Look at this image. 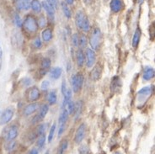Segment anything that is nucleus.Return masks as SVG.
<instances>
[{"instance_id":"nucleus-1","label":"nucleus","mask_w":155,"mask_h":154,"mask_svg":"<svg viewBox=\"0 0 155 154\" xmlns=\"http://www.w3.org/2000/svg\"><path fill=\"white\" fill-rule=\"evenodd\" d=\"M101 41H102V35H101V30L99 28H94L89 40L90 46L94 50H98L100 48Z\"/></svg>"},{"instance_id":"nucleus-2","label":"nucleus","mask_w":155,"mask_h":154,"mask_svg":"<svg viewBox=\"0 0 155 154\" xmlns=\"http://www.w3.org/2000/svg\"><path fill=\"white\" fill-rule=\"evenodd\" d=\"M24 29L27 31L28 33H35L38 30V24L35 19L32 16H27L25 19L24 20V23L22 24Z\"/></svg>"},{"instance_id":"nucleus-3","label":"nucleus","mask_w":155,"mask_h":154,"mask_svg":"<svg viewBox=\"0 0 155 154\" xmlns=\"http://www.w3.org/2000/svg\"><path fill=\"white\" fill-rule=\"evenodd\" d=\"M68 112L66 108H62V112H61V115L59 117V120H58V123H59V129H58V136L60 137L63 134V132L65 131V128H66V123L68 121Z\"/></svg>"},{"instance_id":"nucleus-4","label":"nucleus","mask_w":155,"mask_h":154,"mask_svg":"<svg viewBox=\"0 0 155 154\" xmlns=\"http://www.w3.org/2000/svg\"><path fill=\"white\" fill-rule=\"evenodd\" d=\"M18 134H19L18 127L15 125H12V126H9L7 128H5L4 131V137L7 142H12L17 137Z\"/></svg>"},{"instance_id":"nucleus-5","label":"nucleus","mask_w":155,"mask_h":154,"mask_svg":"<svg viewBox=\"0 0 155 154\" xmlns=\"http://www.w3.org/2000/svg\"><path fill=\"white\" fill-rule=\"evenodd\" d=\"M84 84V75L81 73H77L72 77V87L74 93L79 92Z\"/></svg>"},{"instance_id":"nucleus-6","label":"nucleus","mask_w":155,"mask_h":154,"mask_svg":"<svg viewBox=\"0 0 155 154\" xmlns=\"http://www.w3.org/2000/svg\"><path fill=\"white\" fill-rule=\"evenodd\" d=\"M49 110V107L47 104H43L42 106L40 108V110H39V113L35 116V117L33 118L32 120V123L35 124L40 122L41 120H43L45 118V116H47V112Z\"/></svg>"},{"instance_id":"nucleus-7","label":"nucleus","mask_w":155,"mask_h":154,"mask_svg":"<svg viewBox=\"0 0 155 154\" xmlns=\"http://www.w3.org/2000/svg\"><path fill=\"white\" fill-rule=\"evenodd\" d=\"M86 133V126L85 124H82L80 125L78 128L77 131H76V134L74 136V142L78 144H79L82 143V141L84 140V136H85Z\"/></svg>"},{"instance_id":"nucleus-8","label":"nucleus","mask_w":155,"mask_h":154,"mask_svg":"<svg viewBox=\"0 0 155 154\" xmlns=\"http://www.w3.org/2000/svg\"><path fill=\"white\" fill-rule=\"evenodd\" d=\"M84 56H85L87 67H89V68L92 67L94 65V62H95V52L92 49H87Z\"/></svg>"},{"instance_id":"nucleus-9","label":"nucleus","mask_w":155,"mask_h":154,"mask_svg":"<svg viewBox=\"0 0 155 154\" xmlns=\"http://www.w3.org/2000/svg\"><path fill=\"white\" fill-rule=\"evenodd\" d=\"M42 6L45 8V10L47 12V15L51 20L54 19L55 15V8L53 5L51 4V0H43L42 1Z\"/></svg>"},{"instance_id":"nucleus-10","label":"nucleus","mask_w":155,"mask_h":154,"mask_svg":"<svg viewBox=\"0 0 155 154\" xmlns=\"http://www.w3.org/2000/svg\"><path fill=\"white\" fill-rule=\"evenodd\" d=\"M40 95H41V92L37 87L34 86V87H31L28 89L27 99L31 102H34V101L39 100Z\"/></svg>"},{"instance_id":"nucleus-11","label":"nucleus","mask_w":155,"mask_h":154,"mask_svg":"<svg viewBox=\"0 0 155 154\" xmlns=\"http://www.w3.org/2000/svg\"><path fill=\"white\" fill-rule=\"evenodd\" d=\"M14 116V110L12 109H7L2 114L0 117V125H4V124L8 123Z\"/></svg>"},{"instance_id":"nucleus-12","label":"nucleus","mask_w":155,"mask_h":154,"mask_svg":"<svg viewBox=\"0 0 155 154\" xmlns=\"http://www.w3.org/2000/svg\"><path fill=\"white\" fill-rule=\"evenodd\" d=\"M39 105L37 103H31V104H28L26 105L25 109H24L23 110V114L24 116H29L32 115V114H34L37 110H38Z\"/></svg>"},{"instance_id":"nucleus-13","label":"nucleus","mask_w":155,"mask_h":154,"mask_svg":"<svg viewBox=\"0 0 155 154\" xmlns=\"http://www.w3.org/2000/svg\"><path fill=\"white\" fill-rule=\"evenodd\" d=\"M110 8L114 13H118L123 8V3L121 0H111L110 3Z\"/></svg>"},{"instance_id":"nucleus-14","label":"nucleus","mask_w":155,"mask_h":154,"mask_svg":"<svg viewBox=\"0 0 155 154\" xmlns=\"http://www.w3.org/2000/svg\"><path fill=\"white\" fill-rule=\"evenodd\" d=\"M86 17L87 16L84 15V13L83 11H78L76 15V17H75V19H76V25L77 26L79 29H82V26H83V24L85 20Z\"/></svg>"},{"instance_id":"nucleus-15","label":"nucleus","mask_w":155,"mask_h":154,"mask_svg":"<svg viewBox=\"0 0 155 154\" xmlns=\"http://www.w3.org/2000/svg\"><path fill=\"white\" fill-rule=\"evenodd\" d=\"M153 77H154V69L150 67H145V69L143 71V78L144 80L148 81V80L152 79Z\"/></svg>"},{"instance_id":"nucleus-16","label":"nucleus","mask_w":155,"mask_h":154,"mask_svg":"<svg viewBox=\"0 0 155 154\" xmlns=\"http://www.w3.org/2000/svg\"><path fill=\"white\" fill-rule=\"evenodd\" d=\"M141 35H142V32H141L140 28H137L135 33L133 35V37H132V46H133V48H137L138 46L140 39H141Z\"/></svg>"},{"instance_id":"nucleus-17","label":"nucleus","mask_w":155,"mask_h":154,"mask_svg":"<svg viewBox=\"0 0 155 154\" xmlns=\"http://www.w3.org/2000/svg\"><path fill=\"white\" fill-rule=\"evenodd\" d=\"M101 72H102V68H101V66H95V67L91 72V78L93 79L94 81H96V80H98L101 77Z\"/></svg>"},{"instance_id":"nucleus-18","label":"nucleus","mask_w":155,"mask_h":154,"mask_svg":"<svg viewBox=\"0 0 155 154\" xmlns=\"http://www.w3.org/2000/svg\"><path fill=\"white\" fill-rule=\"evenodd\" d=\"M62 73V70L61 67H54L50 71V77L52 78V79H55L57 80L59 77H61Z\"/></svg>"},{"instance_id":"nucleus-19","label":"nucleus","mask_w":155,"mask_h":154,"mask_svg":"<svg viewBox=\"0 0 155 154\" xmlns=\"http://www.w3.org/2000/svg\"><path fill=\"white\" fill-rule=\"evenodd\" d=\"M51 67V60L49 58H43L42 62H41V72H42V75L47 73L48 69Z\"/></svg>"},{"instance_id":"nucleus-20","label":"nucleus","mask_w":155,"mask_h":154,"mask_svg":"<svg viewBox=\"0 0 155 154\" xmlns=\"http://www.w3.org/2000/svg\"><path fill=\"white\" fill-rule=\"evenodd\" d=\"M85 62V56H84V53L83 52L82 49L78 51L77 52V63L78 66L79 67H81L84 65V63Z\"/></svg>"},{"instance_id":"nucleus-21","label":"nucleus","mask_w":155,"mask_h":154,"mask_svg":"<svg viewBox=\"0 0 155 154\" xmlns=\"http://www.w3.org/2000/svg\"><path fill=\"white\" fill-rule=\"evenodd\" d=\"M82 107H83V102L82 101H77L75 104H74V113L75 115V117L76 119H78L79 116L81 115L82 113Z\"/></svg>"},{"instance_id":"nucleus-22","label":"nucleus","mask_w":155,"mask_h":154,"mask_svg":"<svg viewBox=\"0 0 155 154\" xmlns=\"http://www.w3.org/2000/svg\"><path fill=\"white\" fill-rule=\"evenodd\" d=\"M68 142L67 140H63L62 141V143H60V145L58 146V152L57 154H64L65 152L68 149Z\"/></svg>"},{"instance_id":"nucleus-23","label":"nucleus","mask_w":155,"mask_h":154,"mask_svg":"<svg viewBox=\"0 0 155 154\" xmlns=\"http://www.w3.org/2000/svg\"><path fill=\"white\" fill-rule=\"evenodd\" d=\"M42 39L44 41H50L52 39V32L51 29H46L42 31Z\"/></svg>"},{"instance_id":"nucleus-24","label":"nucleus","mask_w":155,"mask_h":154,"mask_svg":"<svg viewBox=\"0 0 155 154\" xmlns=\"http://www.w3.org/2000/svg\"><path fill=\"white\" fill-rule=\"evenodd\" d=\"M31 8L35 13H40L41 10V4L38 0H32L31 3Z\"/></svg>"},{"instance_id":"nucleus-25","label":"nucleus","mask_w":155,"mask_h":154,"mask_svg":"<svg viewBox=\"0 0 155 154\" xmlns=\"http://www.w3.org/2000/svg\"><path fill=\"white\" fill-rule=\"evenodd\" d=\"M120 78H119V77L116 76V77H113L112 81H111V90L115 92V91H116L117 89H118V88H120Z\"/></svg>"},{"instance_id":"nucleus-26","label":"nucleus","mask_w":155,"mask_h":154,"mask_svg":"<svg viewBox=\"0 0 155 154\" xmlns=\"http://www.w3.org/2000/svg\"><path fill=\"white\" fill-rule=\"evenodd\" d=\"M47 100H48V103L51 105L54 104L56 102H57V93L54 90L51 91L48 94V98H47Z\"/></svg>"},{"instance_id":"nucleus-27","label":"nucleus","mask_w":155,"mask_h":154,"mask_svg":"<svg viewBox=\"0 0 155 154\" xmlns=\"http://www.w3.org/2000/svg\"><path fill=\"white\" fill-rule=\"evenodd\" d=\"M62 11H63V14H64V15L66 16L68 19H70L71 18V16H72V14H71V10H70V8H68V5L66 4V3H64V2H62Z\"/></svg>"},{"instance_id":"nucleus-28","label":"nucleus","mask_w":155,"mask_h":154,"mask_svg":"<svg viewBox=\"0 0 155 154\" xmlns=\"http://www.w3.org/2000/svg\"><path fill=\"white\" fill-rule=\"evenodd\" d=\"M153 92V86L151 87H145L143 89H142L139 92L137 93L138 95H142V96H146V95H150V93Z\"/></svg>"},{"instance_id":"nucleus-29","label":"nucleus","mask_w":155,"mask_h":154,"mask_svg":"<svg viewBox=\"0 0 155 154\" xmlns=\"http://www.w3.org/2000/svg\"><path fill=\"white\" fill-rule=\"evenodd\" d=\"M45 143H46V135L42 134V135L38 136V138L36 141V145L39 148H42L45 145Z\"/></svg>"},{"instance_id":"nucleus-30","label":"nucleus","mask_w":155,"mask_h":154,"mask_svg":"<svg viewBox=\"0 0 155 154\" xmlns=\"http://www.w3.org/2000/svg\"><path fill=\"white\" fill-rule=\"evenodd\" d=\"M46 130H47V126H46V124H41V125H39L38 126H37V128H36L35 135L38 136L40 135L45 134Z\"/></svg>"},{"instance_id":"nucleus-31","label":"nucleus","mask_w":155,"mask_h":154,"mask_svg":"<svg viewBox=\"0 0 155 154\" xmlns=\"http://www.w3.org/2000/svg\"><path fill=\"white\" fill-rule=\"evenodd\" d=\"M87 42H88V41H87V37H86L85 35H80V37L78 39V46L81 47V49L86 47V46H87Z\"/></svg>"},{"instance_id":"nucleus-32","label":"nucleus","mask_w":155,"mask_h":154,"mask_svg":"<svg viewBox=\"0 0 155 154\" xmlns=\"http://www.w3.org/2000/svg\"><path fill=\"white\" fill-rule=\"evenodd\" d=\"M56 128H57V126L56 124H53L51 126L50 131H49V134H48V143H51L52 141V139L54 137L55 135V131H56Z\"/></svg>"},{"instance_id":"nucleus-33","label":"nucleus","mask_w":155,"mask_h":154,"mask_svg":"<svg viewBox=\"0 0 155 154\" xmlns=\"http://www.w3.org/2000/svg\"><path fill=\"white\" fill-rule=\"evenodd\" d=\"M15 7L17 8V9H19V10L25 9L23 0H15Z\"/></svg>"},{"instance_id":"nucleus-34","label":"nucleus","mask_w":155,"mask_h":154,"mask_svg":"<svg viewBox=\"0 0 155 154\" xmlns=\"http://www.w3.org/2000/svg\"><path fill=\"white\" fill-rule=\"evenodd\" d=\"M89 29H90V24H89V19L86 17L85 20H84V22L83 24V26H82V29L83 31H84V32H88L89 31Z\"/></svg>"},{"instance_id":"nucleus-35","label":"nucleus","mask_w":155,"mask_h":154,"mask_svg":"<svg viewBox=\"0 0 155 154\" xmlns=\"http://www.w3.org/2000/svg\"><path fill=\"white\" fill-rule=\"evenodd\" d=\"M78 34H74L73 36H72V44L74 47H77L78 46Z\"/></svg>"},{"instance_id":"nucleus-36","label":"nucleus","mask_w":155,"mask_h":154,"mask_svg":"<svg viewBox=\"0 0 155 154\" xmlns=\"http://www.w3.org/2000/svg\"><path fill=\"white\" fill-rule=\"evenodd\" d=\"M15 25L18 27H21L22 26V20H21V18H20V16L18 14L15 15Z\"/></svg>"},{"instance_id":"nucleus-37","label":"nucleus","mask_w":155,"mask_h":154,"mask_svg":"<svg viewBox=\"0 0 155 154\" xmlns=\"http://www.w3.org/2000/svg\"><path fill=\"white\" fill-rule=\"evenodd\" d=\"M33 46H34L35 48H37V49L41 46V39L39 38V37H36V38L34 40V41H33Z\"/></svg>"},{"instance_id":"nucleus-38","label":"nucleus","mask_w":155,"mask_h":154,"mask_svg":"<svg viewBox=\"0 0 155 154\" xmlns=\"http://www.w3.org/2000/svg\"><path fill=\"white\" fill-rule=\"evenodd\" d=\"M37 24H38V26H40V27H45L46 26V25H47V21H46V19L44 18V17H41L40 18V19H39V21L37 22Z\"/></svg>"},{"instance_id":"nucleus-39","label":"nucleus","mask_w":155,"mask_h":154,"mask_svg":"<svg viewBox=\"0 0 155 154\" xmlns=\"http://www.w3.org/2000/svg\"><path fill=\"white\" fill-rule=\"evenodd\" d=\"M89 151L88 146H82L79 149V152L78 154H89Z\"/></svg>"},{"instance_id":"nucleus-40","label":"nucleus","mask_w":155,"mask_h":154,"mask_svg":"<svg viewBox=\"0 0 155 154\" xmlns=\"http://www.w3.org/2000/svg\"><path fill=\"white\" fill-rule=\"evenodd\" d=\"M48 87H49V81L45 80V81H43L41 83V89L42 90H47L48 89Z\"/></svg>"},{"instance_id":"nucleus-41","label":"nucleus","mask_w":155,"mask_h":154,"mask_svg":"<svg viewBox=\"0 0 155 154\" xmlns=\"http://www.w3.org/2000/svg\"><path fill=\"white\" fill-rule=\"evenodd\" d=\"M24 4H25V10H27L29 8H31V0H23Z\"/></svg>"},{"instance_id":"nucleus-42","label":"nucleus","mask_w":155,"mask_h":154,"mask_svg":"<svg viewBox=\"0 0 155 154\" xmlns=\"http://www.w3.org/2000/svg\"><path fill=\"white\" fill-rule=\"evenodd\" d=\"M61 89H62V94L64 95V94H65V93H66L67 89H68V88H67V84H66V82H65V80H63V82H62V88H61Z\"/></svg>"},{"instance_id":"nucleus-43","label":"nucleus","mask_w":155,"mask_h":154,"mask_svg":"<svg viewBox=\"0 0 155 154\" xmlns=\"http://www.w3.org/2000/svg\"><path fill=\"white\" fill-rule=\"evenodd\" d=\"M51 4H52V5H53L54 8H58V0H51Z\"/></svg>"},{"instance_id":"nucleus-44","label":"nucleus","mask_w":155,"mask_h":154,"mask_svg":"<svg viewBox=\"0 0 155 154\" xmlns=\"http://www.w3.org/2000/svg\"><path fill=\"white\" fill-rule=\"evenodd\" d=\"M29 154H39L38 149H36V148H32V149L29 152Z\"/></svg>"},{"instance_id":"nucleus-45","label":"nucleus","mask_w":155,"mask_h":154,"mask_svg":"<svg viewBox=\"0 0 155 154\" xmlns=\"http://www.w3.org/2000/svg\"><path fill=\"white\" fill-rule=\"evenodd\" d=\"M66 1V4H68V5H70V4H74V0H65Z\"/></svg>"},{"instance_id":"nucleus-46","label":"nucleus","mask_w":155,"mask_h":154,"mask_svg":"<svg viewBox=\"0 0 155 154\" xmlns=\"http://www.w3.org/2000/svg\"><path fill=\"white\" fill-rule=\"evenodd\" d=\"M2 56H3V51H2V48H1V46H0V59L2 58Z\"/></svg>"},{"instance_id":"nucleus-47","label":"nucleus","mask_w":155,"mask_h":154,"mask_svg":"<svg viewBox=\"0 0 155 154\" xmlns=\"http://www.w3.org/2000/svg\"><path fill=\"white\" fill-rule=\"evenodd\" d=\"M84 2H85L86 4H89L90 2H91V0H84Z\"/></svg>"},{"instance_id":"nucleus-48","label":"nucleus","mask_w":155,"mask_h":154,"mask_svg":"<svg viewBox=\"0 0 155 154\" xmlns=\"http://www.w3.org/2000/svg\"><path fill=\"white\" fill-rule=\"evenodd\" d=\"M45 154H49V152H46Z\"/></svg>"},{"instance_id":"nucleus-49","label":"nucleus","mask_w":155,"mask_h":154,"mask_svg":"<svg viewBox=\"0 0 155 154\" xmlns=\"http://www.w3.org/2000/svg\"><path fill=\"white\" fill-rule=\"evenodd\" d=\"M115 154H120V152H116Z\"/></svg>"},{"instance_id":"nucleus-50","label":"nucleus","mask_w":155,"mask_h":154,"mask_svg":"<svg viewBox=\"0 0 155 154\" xmlns=\"http://www.w3.org/2000/svg\"><path fill=\"white\" fill-rule=\"evenodd\" d=\"M0 154H2V152H1V151H0Z\"/></svg>"}]
</instances>
